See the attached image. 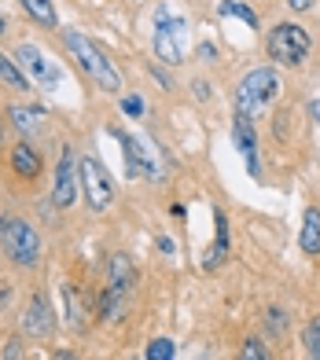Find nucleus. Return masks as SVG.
Segmentation results:
<instances>
[{
	"mask_svg": "<svg viewBox=\"0 0 320 360\" xmlns=\"http://www.w3.org/2000/svg\"><path fill=\"white\" fill-rule=\"evenodd\" d=\"M125 298H129V290H118V287H107L103 298H100V320H115L125 313Z\"/></svg>",
	"mask_w": 320,
	"mask_h": 360,
	"instance_id": "20",
	"label": "nucleus"
},
{
	"mask_svg": "<svg viewBox=\"0 0 320 360\" xmlns=\"http://www.w3.org/2000/svg\"><path fill=\"white\" fill-rule=\"evenodd\" d=\"M4 133H8V129H4V122H0V143H4Z\"/></svg>",
	"mask_w": 320,
	"mask_h": 360,
	"instance_id": "37",
	"label": "nucleus"
},
{
	"mask_svg": "<svg viewBox=\"0 0 320 360\" xmlns=\"http://www.w3.org/2000/svg\"><path fill=\"white\" fill-rule=\"evenodd\" d=\"M280 92V77L273 67H254L243 81L236 85V114H247L254 118L262 107H269Z\"/></svg>",
	"mask_w": 320,
	"mask_h": 360,
	"instance_id": "2",
	"label": "nucleus"
},
{
	"mask_svg": "<svg viewBox=\"0 0 320 360\" xmlns=\"http://www.w3.org/2000/svg\"><path fill=\"white\" fill-rule=\"evenodd\" d=\"M19 4H23V11L30 15V19L41 22V26H56L59 22V11H56L52 0H19Z\"/></svg>",
	"mask_w": 320,
	"mask_h": 360,
	"instance_id": "18",
	"label": "nucleus"
},
{
	"mask_svg": "<svg viewBox=\"0 0 320 360\" xmlns=\"http://www.w3.org/2000/svg\"><path fill=\"white\" fill-rule=\"evenodd\" d=\"M52 360H77V353H74V349H56Z\"/></svg>",
	"mask_w": 320,
	"mask_h": 360,
	"instance_id": "32",
	"label": "nucleus"
},
{
	"mask_svg": "<svg viewBox=\"0 0 320 360\" xmlns=\"http://www.w3.org/2000/svg\"><path fill=\"white\" fill-rule=\"evenodd\" d=\"M77 188H82L92 214H107L110 202H115V180H110V173L103 169L100 158H82L77 162Z\"/></svg>",
	"mask_w": 320,
	"mask_h": 360,
	"instance_id": "5",
	"label": "nucleus"
},
{
	"mask_svg": "<svg viewBox=\"0 0 320 360\" xmlns=\"http://www.w3.org/2000/svg\"><path fill=\"white\" fill-rule=\"evenodd\" d=\"M107 280H110V287H118V290H133V283H136L133 261L125 254H110L107 257Z\"/></svg>",
	"mask_w": 320,
	"mask_h": 360,
	"instance_id": "16",
	"label": "nucleus"
},
{
	"mask_svg": "<svg viewBox=\"0 0 320 360\" xmlns=\"http://www.w3.org/2000/svg\"><path fill=\"white\" fill-rule=\"evenodd\" d=\"M191 92H196V100H210V96H214L210 81H191Z\"/></svg>",
	"mask_w": 320,
	"mask_h": 360,
	"instance_id": "27",
	"label": "nucleus"
},
{
	"mask_svg": "<svg viewBox=\"0 0 320 360\" xmlns=\"http://www.w3.org/2000/svg\"><path fill=\"white\" fill-rule=\"evenodd\" d=\"M306 349H309V360H320V316H313L306 327Z\"/></svg>",
	"mask_w": 320,
	"mask_h": 360,
	"instance_id": "23",
	"label": "nucleus"
},
{
	"mask_svg": "<svg viewBox=\"0 0 320 360\" xmlns=\"http://www.w3.org/2000/svg\"><path fill=\"white\" fill-rule=\"evenodd\" d=\"M173 356H177V346H173L169 338L148 342V353H143V360H173Z\"/></svg>",
	"mask_w": 320,
	"mask_h": 360,
	"instance_id": "22",
	"label": "nucleus"
},
{
	"mask_svg": "<svg viewBox=\"0 0 320 360\" xmlns=\"http://www.w3.org/2000/svg\"><path fill=\"white\" fill-rule=\"evenodd\" d=\"M11 169H15V176H23V180H34L37 173H41V151L34 143H15L11 147Z\"/></svg>",
	"mask_w": 320,
	"mask_h": 360,
	"instance_id": "13",
	"label": "nucleus"
},
{
	"mask_svg": "<svg viewBox=\"0 0 320 360\" xmlns=\"http://www.w3.org/2000/svg\"><path fill=\"white\" fill-rule=\"evenodd\" d=\"M77 199V158L70 147H63L59 166H56V180H52V206L56 210H70Z\"/></svg>",
	"mask_w": 320,
	"mask_h": 360,
	"instance_id": "9",
	"label": "nucleus"
},
{
	"mask_svg": "<svg viewBox=\"0 0 320 360\" xmlns=\"http://www.w3.org/2000/svg\"><path fill=\"white\" fill-rule=\"evenodd\" d=\"M217 11H221V15H236V19H239V22H247L250 30L258 26V15H254L247 4H239V0H221V4H217Z\"/></svg>",
	"mask_w": 320,
	"mask_h": 360,
	"instance_id": "21",
	"label": "nucleus"
},
{
	"mask_svg": "<svg viewBox=\"0 0 320 360\" xmlns=\"http://www.w3.org/2000/svg\"><path fill=\"white\" fill-rule=\"evenodd\" d=\"M63 320L74 335H85L89 327V298L74 283H63Z\"/></svg>",
	"mask_w": 320,
	"mask_h": 360,
	"instance_id": "12",
	"label": "nucleus"
},
{
	"mask_svg": "<svg viewBox=\"0 0 320 360\" xmlns=\"http://www.w3.org/2000/svg\"><path fill=\"white\" fill-rule=\"evenodd\" d=\"M122 110L129 114V118H140V114H143V100H140V96H125V100H122Z\"/></svg>",
	"mask_w": 320,
	"mask_h": 360,
	"instance_id": "25",
	"label": "nucleus"
},
{
	"mask_svg": "<svg viewBox=\"0 0 320 360\" xmlns=\"http://www.w3.org/2000/svg\"><path fill=\"white\" fill-rule=\"evenodd\" d=\"M4 360H23V342L19 338H11L4 346Z\"/></svg>",
	"mask_w": 320,
	"mask_h": 360,
	"instance_id": "28",
	"label": "nucleus"
},
{
	"mask_svg": "<svg viewBox=\"0 0 320 360\" xmlns=\"http://www.w3.org/2000/svg\"><path fill=\"white\" fill-rule=\"evenodd\" d=\"M316 4V0H287V8H291V11H309Z\"/></svg>",
	"mask_w": 320,
	"mask_h": 360,
	"instance_id": "29",
	"label": "nucleus"
},
{
	"mask_svg": "<svg viewBox=\"0 0 320 360\" xmlns=\"http://www.w3.org/2000/svg\"><path fill=\"white\" fill-rule=\"evenodd\" d=\"M8 118H11V125L19 129L23 136H30V133H37V129H41V122H44V110H37V107H23V103H15V107L8 110Z\"/></svg>",
	"mask_w": 320,
	"mask_h": 360,
	"instance_id": "17",
	"label": "nucleus"
},
{
	"mask_svg": "<svg viewBox=\"0 0 320 360\" xmlns=\"http://www.w3.org/2000/svg\"><path fill=\"white\" fill-rule=\"evenodd\" d=\"M15 63H19V70L26 74L30 85H41V89H56L59 81H63V70H59V63H52L37 44H30L23 41L19 48H15Z\"/></svg>",
	"mask_w": 320,
	"mask_h": 360,
	"instance_id": "7",
	"label": "nucleus"
},
{
	"mask_svg": "<svg viewBox=\"0 0 320 360\" xmlns=\"http://www.w3.org/2000/svg\"><path fill=\"white\" fill-rule=\"evenodd\" d=\"M8 298H11V287H8V283H0V309L8 305Z\"/></svg>",
	"mask_w": 320,
	"mask_h": 360,
	"instance_id": "33",
	"label": "nucleus"
},
{
	"mask_svg": "<svg viewBox=\"0 0 320 360\" xmlns=\"http://www.w3.org/2000/svg\"><path fill=\"white\" fill-rule=\"evenodd\" d=\"M265 48H269V59H273V63L295 70V67H302V63L309 59L313 41H309V34L298 22H280V26H273V34H269Z\"/></svg>",
	"mask_w": 320,
	"mask_h": 360,
	"instance_id": "3",
	"label": "nucleus"
},
{
	"mask_svg": "<svg viewBox=\"0 0 320 360\" xmlns=\"http://www.w3.org/2000/svg\"><path fill=\"white\" fill-rule=\"evenodd\" d=\"M239 360H269V349L262 346V338H247V342H243V353H239Z\"/></svg>",
	"mask_w": 320,
	"mask_h": 360,
	"instance_id": "24",
	"label": "nucleus"
},
{
	"mask_svg": "<svg viewBox=\"0 0 320 360\" xmlns=\"http://www.w3.org/2000/svg\"><path fill=\"white\" fill-rule=\"evenodd\" d=\"M110 136H115L122 147H125V173L133 180L148 176V180H162V166L155 162V155L148 151V143L136 140L133 133H125V129H110Z\"/></svg>",
	"mask_w": 320,
	"mask_h": 360,
	"instance_id": "8",
	"label": "nucleus"
},
{
	"mask_svg": "<svg viewBox=\"0 0 320 360\" xmlns=\"http://www.w3.org/2000/svg\"><path fill=\"white\" fill-rule=\"evenodd\" d=\"M199 59H217V48L206 41V44H199Z\"/></svg>",
	"mask_w": 320,
	"mask_h": 360,
	"instance_id": "30",
	"label": "nucleus"
},
{
	"mask_svg": "<svg viewBox=\"0 0 320 360\" xmlns=\"http://www.w3.org/2000/svg\"><path fill=\"white\" fill-rule=\"evenodd\" d=\"M0 85H8V89H15V92H26V89H30V81H26V74L19 70V63L8 59L4 52H0Z\"/></svg>",
	"mask_w": 320,
	"mask_h": 360,
	"instance_id": "19",
	"label": "nucleus"
},
{
	"mask_svg": "<svg viewBox=\"0 0 320 360\" xmlns=\"http://www.w3.org/2000/svg\"><path fill=\"white\" fill-rule=\"evenodd\" d=\"M8 224H11V217H0V239H4V232H8Z\"/></svg>",
	"mask_w": 320,
	"mask_h": 360,
	"instance_id": "35",
	"label": "nucleus"
},
{
	"mask_svg": "<svg viewBox=\"0 0 320 360\" xmlns=\"http://www.w3.org/2000/svg\"><path fill=\"white\" fill-rule=\"evenodd\" d=\"M63 44H67V52L74 56L77 67L89 74V81H96L103 92H122L118 63H110V56L89 34H82V30H63Z\"/></svg>",
	"mask_w": 320,
	"mask_h": 360,
	"instance_id": "1",
	"label": "nucleus"
},
{
	"mask_svg": "<svg viewBox=\"0 0 320 360\" xmlns=\"http://www.w3.org/2000/svg\"><path fill=\"white\" fill-rule=\"evenodd\" d=\"M184 30H188V19L184 15H173L169 8H158L155 11V37H151V48L158 63H166V67H177V63L184 59Z\"/></svg>",
	"mask_w": 320,
	"mask_h": 360,
	"instance_id": "4",
	"label": "nucleus"
},
{
	"mask_svg": "<svg viewBox=\"0 0 320 360\" xmlns=\"http://www.w3.org/2000/svg\"><path fill=\"white\" fill-rule=\"evenodd\" d=\"M4 254L11 257V265L34 269L37 261H41V236H37V228L11 217L8 232H4Z\"/></svg>",
	"mask_w": 320,
	"mask_h": 360,
	"instance_id": "6",
	"label": "nucleus"
},
{
	"mask_svg": "<svg viewBox=\"0 0 320 360\" xmlns=\"http://www.w3.org/2000/svg\"><path fill=\"white\" fill-rule=\"evenodd\" d=\"M214 224H217V239H214V250L203 257V269L206 272H214L221 261L229 257V217H225V210H217V214H214Z\"/></svg>",
	"mask_w": 320,
	"mask_h": 360,
	"instance_id": "15",
	"label": "nucleus"
},
{
	"mask_svg": "<svg viewBox=\"0 0 320 360\" xmlns=\"http://www.w3.org/2000/svg\"><path fill=\"white\" fill-rule=\"evenodd\" d=\"M298 247L306 250L309 257H320V206H306V214H302Z\"/></svg>",
	"mask_w": 320,
	"mask_h": 360,
	"instance_id": "14",
	"label": "nucleus"
},
{
	"mask_svg": "<svg viewBox=\"0 0 320 360\" xmlns=\"http://www.w3.org/2000/svg\"><path fill=\"white\" fill-rule=\"evenodd\" d=\"M232 140H236L239 151H243L250 176H258L262 166H258V129H254V118H247V114H236V118H232Z\"/></svg>",
	"mask_w": 320,
	"mask_h": 360,
	"instance_id": "11",
	"label": "nucleus"
},
{
	"mask_svg": "<svg viewBox=\"0 0 320 360\" xmlns=\"http://www.w3.org/2000/svg\"><path fill=\"white\" fill-rule=\"evenodd\" d=\"M4 30H8V19H4V15H0V37H4Z\"/></svg>",
	"mask_w": 320,
	"mask_h": 360,
	"instance_id": "36",
	"label": "nucleus"
},
{
	"mask_svg": "<svg viewBox=\"0 0 320 360\" xmlns=\"http://www.w3.org/2000/svg\"><path fill=\"white\" fill-rule=\"evenodd\" d=\"M158 250H162V254H173L177 247H173V239H169V236H158Z\"/></svg>",
	"mask_w": 320,
	"mask_h": 360,
	"instance_id": "31",
	"label": "nucleus"
},
{
	"mask_svg": "<svg viewBox=\"0 0 320 360\" xmlns=\"http://www.w3.org/2000/svg\"><path fill=\"white\" fill-rule=\"evenodd\" d=\"M19 327H23V335L26 338H48L56 331V313H52V302L44 298V294H34L30 298V305L23 309V320H19Z\"/></svg>",
	"mask_w": 320,
	"mask_h": 360,
	"instance_id": "10",
	"label": "nucleus"
},
{
	"mask_svg": "<svg viewBox=\"0 0 320 360\" xmlns=\"http://www.w3.org/2000/svg\"><path fill=\"white\" fill-rule=\"evenodd\" d=\"M265 316H269V323H273V327H269V331H273V335H280V331H283V323H287V316L280 313V309H269Z\"/></svg>",
	"mask_w": 320,
	"mask_h": 360,
	"instance_id": "26",
	"label": "nucleus"
},
{
	"mask_svg": "<svg viewBox=\"0 0 320 360\" xmlns=\"http://www.w3.org/2000/svg\"><path fill=\"white\" fill-rule=\"evenodd\" d=\"M309 118H313V122H320V100H313V103H309Z\"/></svg>",
	"mask_w": 320,
	"mask_h": 360,
	"instance_id": "34",
	"label": "nucleus"
}]
</instances>
